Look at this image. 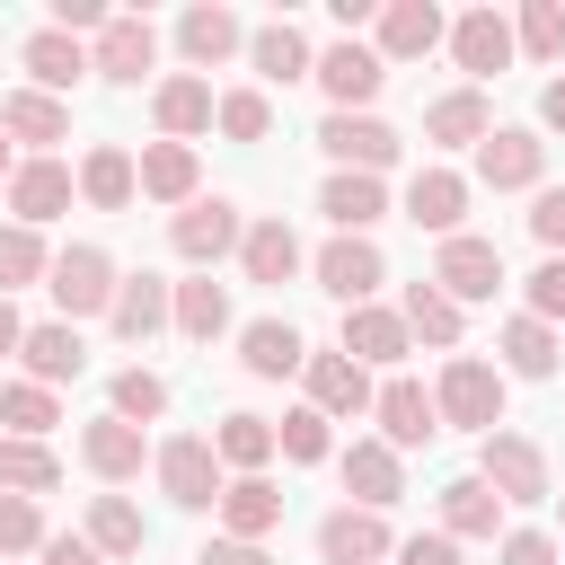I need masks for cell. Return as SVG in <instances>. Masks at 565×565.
<instances>
[{"label": "cell", "mask_w": 565, "mask_h": 565, "mask_svg": "<svg viewBox=\"0 0 565 565\" xmlns=\"http://www.w3.org/2000/svg\"><path fill=\"white\" fill-rule=\"evenodd\" d=\"M274 450H282L291 468H318V459H335V441H327V415H318V406H291V415L274 424Z\"/></svg>", "instance_id": "cell-48"}, {"label": "cell", "mask_w": 565, "mask_h": 565, "mask_svg": "<svg viewBox=\"0 0 565 565\" xmlns=\"http://www.w3.org/2000/svg\"><path fill=\"white\" fill-rule=\"evenodd\" d=\"M115 256L97 247V238H71L62 256H53V274H44V291H53V309H62V327H79V318H106L115 309Z\"/></svg>", "instance_id": "cell-2"}, {"label": "cell", "mask_w": 565, "mask_h": 565, "mask_svg": "<svg viewBox=\"0 0 565 565\" xmlns=\"http://www.w3.org/2000/svg\"><path fill=\"white\" fill-rule=\"evenodd\" d=\"M150 115H159V141H194V132H212V79L168 71V79L150 88Z\"/></svg>", "instance_id": "cell-30"}, {"label": "cell", "mask_w": 565, "mask_h": 565, "mask_svg": "<svg viewBox=\"0 0 565 565\" xmlns=\"http://www.w3.org/2000/svg\"><path fill=\"white\" fill-rule=\"evenodd\" d=\"M309 256H300V238H291V221H247V238H238V274L247 282H291Z\"/></svg>", "instance_id": "cell-38"}, {"label": "cell", "mask_w": 565, "mask_h": 565, "mask_svg": "<svg viewBox=\"0 0 565 565\" xmlns=\"http://www.w3.org/2000/svg\"><path fill=\"white\" fill-rule=\"evenodd\" d=\"M106 415H124V424H159V415H168V380H159L150 362H124L115 388H106Z\"/></svg>", "instance_id": "cell-45"}, {"label": "cell", "mask_w": 565, "mask_h": 565, "mask_svg": "<svg viewBox=\"0 0 565 565\" xmlns=\"http://www.w3.org/2000/svg\"><path fill=\"white\" fill-rule=\"evenodd\" d=\"M53 274V247H44V230H26V221H0V300H18L26 282H44Z\"/></svg>", "instance_id": "cell-43"}, {"label": "cell", "mask_w": 565, "mask_h": 565, "mask_svg": "<svg viewBox=\"0 0 565 565\" xmlns=\"http://www.w3.org/2000/svg\"><path fill=\"white\" fill-rule=\"evenodd\" d=\"M397 539H388V512H362V503H335L318 521V565H388Z\"/></svg>", "instance_id": "cell-17"}, {"label": "cell", "mask_w": 565, "mask_h": 565, "mask_svg": "<svg viewBox=\"0 0 565 565\" xmlns=\"http://www.w3.org/2000/svg\"><path fill=\"white\" fill-rule=\"evenodd\" d=\"M106 327H115L124 344H150V335H168V282H159V274H124V282H115V309H106Z\"/></svg>", "instance_id": "cell-36"}, {"label": "cell", "mask_w": 565, "mask_h": 565, "mask_svg": "<svg viewBox=\"0 0 565 565\" xmlns=\"http://www.w3.org/2000/svg\"><path fill=\"white\" fill-rule=\"evenodd\" d=\"M539 177H547V132H539V124H494V132L477 141V185L521 194V185H539Z\"/></svg>", "instance_id": "cell-9"}, {"label": "cell", "mask_w": 565, "mask_h": 565, "mask_svg": "<svg viewBox=\"0 0 565 565\" xmlns=\"http://www.w3.org/2000/svg\"><path fill=\"white\" fill-rule=\"evenodd\" d=\"M556 503H565V494H556Z\"/></svg>", "instance_id": "cell-60"}, {"label": "cell", "mask_w": 565, "mask_h": 565, "mask_svg": "<svg viewBox=\"0 0 565 565\" xmlns=\"http://www.w3.org/2000/svg\"><path fill=\"white\" fill-rule=\"evenodd\" d=\"M441 35H450V18H441L433 0H380V18H371V53H380L388 71L441 53Z\"/></svg>", "instance_id": "cell-12"}, {"label": "cell", "mask_w": 565, "mask_h": 565, "mask_svg": "<svg viewBox=\"0 0 565 565\" xmlns=\"http://www.w3.org/2000/svg\"><path fill=\"white\" fill-rule=\"evenodd\" d=\"M300 362H309V335L291 318H247L238 327V371L247 380H291Z\"/></svg>", "instance_id": "cell-25"}, {"label": "cell", "mask_w": 565, "mask_h": 565, "mask_svg": "<svg viewBox=\"0 0 565 565\" xmlns=\"http://www.w3.org/2000/svg\"><path fill=\"white\" fill-rule=\"evenodd\" d=\"M521 318H539V327L565 318V256H539V274L521 282Z\"/></svg>", "instance_id": "cell-50"}, {"label": "cell", "mask_w": 565, "mask_h": 565, "mask_svg": "<svg viewBox=\"0 0 565 565\" xmlns=\"http://www.w3.org/2000/svg\"><path fill=\"white\" fill-rule=\"evenodd\" d=\"M406 318L397 309H380V300H362V309H344V335H335V353H353L362 371H397L406 362Z\"/></svg>", "instance_id": "cell-23"}, {"label": "cell", "mask_w": 565, "mask_h": 565, "mask_svg": "<svg viewBox=\"0 0 565 565\" xmlns=\"http://www.w3.org/2000/svg\"><path fill=\"white\" fill-rule=\"evenodd\" d=\"M335 477H344V494H353L362 512H388V503L406 494V459H397L380 433H362L353 450H335Z\"/></svg>", "instance_id": "cell-18"}, {"label": "cell", "mask_w": 565, "mask_h": 565, "mask_svg": "<svg viewBox=\"0 0 565 565\" xmlns=\"http://www.w3.org/2000/svg\"><path fill=\"white\" fill-rule=\"evenodd\" d=\"M53 486H62L53 441H9L0 433V494H53Z\"/></svg>", "instance_id": "cell-44"}, {"label": "cell", "mask_w": 565, "mask_h": 565, "mask_svg": "<svg viewBox=\"0 0 565 565\" xmlns=\"http://www.w3.org/2000/svg\"><path fill=\"white\" fill-rule=\"evenodd\" d=\"M371 415H380V441L406 459V450H424L433 433H441V415H433V388L424 380H406V371H388L380 388H371Z\"/></svg>", "instance_id": "cell-15"}, {"label": "cell", "mask_w": 565, "mask_h": 565, "mask_svg": "<svg viewBox=\"0 0 565 565\" xmlns=\"http://www.w3.org/2000/svg\"><path fill=\"white\" fill-rule=\"evenodd\" d=\"M79 459H88V477L132 486V477H141V459H150V433H141V424H124V415H97V424H79Z\"/></svg>", "instance_id": "cell-24"}, {"label": "cell", "mask_w": 565, "mask_h": 565, "mask_svg": "<svg viewBox=\"0 0 565 565\" xmlns=\"http://www.w3.org/2000/svg\"><path fill=\"white\" fill-rule=\"evenodd\" d=\"M397 318H406V335H415V344H433V353H450V344H459V327H468V309H459V300H441V291H433V274H424V282H406Z\"/></svg>", "instance_id": "cell-40"}, {"label": "cell", "mask_w": 565, "mask_h": 565, "mask_svg": "<svg viewBox=\"0 0 565 565\" xmlns=\"http://www.w3.org/2000/svg\"><path fill=\"white\" fill-rule=\"evenodd\" d=\"M0 132L9 141H35V159H53V141H71V106L44 97V88H9L0 97Z\"/></svg>", "instance_id": "cell-31"}, {"label": "cell", "mask_w": 565, "mask_h": 565, "mask_svg": "<svg viewBox=\"0 0 565 565\" xmlns=\"http://www.w3.org/2000/svg\"><path fill=\"white\" fill-rule=\"evenodd\" d=\"M238 238H247V221H238L230 194H194L185 212H168V247H177L194 274H212L221 256H238Z\"/></svg>", "instance_id": "cell-6"}, {"label": "cell", "mask_w": 565, "mask_h": 565, "mask_svg": "<svg viewBox=\"0 0 565 565\" xmlns=\"http://www.w3.org/2000/svg\"><path fill=\"white\" fill-rule=\"evenodd\" d=\"M530 238H539L547 256H565V185H539V194H530Z\"/></svg>", "instance_id": "cell-51"}, {"label": "cell", "mask_w": 565, "mask_h": 565, "mask_svg": "<svg viewBox=\"0 0 565 565\" xmlns=\"http://www.w3.org/2000/svg\"><path fill=\"white\" fill-rule=\"evenodd\" d=\"M371 18H380V9H371V0H335V26H344V35H362V26H371Z\"/></svg>", "instance_id": "cell-58"}, {"label": "cell", "mask_w": 565, "mask_h": 565, "mask_svg": "<svg viewBox=\"0 0 565 565\" xmlns=\"http://www.w3.org/2000/svg\"><path fill=\"white\" fill-rule=\"evenodd\" d=\"M71 177H79V203H88V212H124V203L141 194V168H132V150H124V141H97Z\"/></svg>", "instance_id": "cell-32"}, {"label": "cell", "mask_w": 565, "mask_h": 565, "mask_svg": "<svg viewBox=\"0 0 565 565\" xmlns=\"http://www.w3.org/2000/svg\"><path fill=\"white\" fill-rule=\"evenodd\" d=\"M503 530V494L468 468V477H450L441 486V539H494Z\"/></svg>", "instance_id": "cell-37"}, {"label": "cell", "mask_w": 565, "mask_h": 565, "mask_svg": "<svg viewBox=\"0 0 565 565\" xmlns=\"http://www.w3.org/2000/svg\"><path fill=\"white\" fill-rule=\"evenodd\" d=\"M309 62H318V44H309L291 18L247 26V71H256V88H291V79H309Z\"/></svg>", "instance_id": "cell-21"}, {"label": "cell", "mask_w": 565, "mask_h": 565, "mask_svg": "<svg viewBox=\"0 0 565 565\" xmlns=\"http://www.w3.org/2000/svg\"><path fill=\"white\" fill-rule=\"evenodd\" d=\"M494 371L503 380H556V362H565V335L556 327H539V318H503V335H494Z\"/></svg>", "instance_id": "cell-35"}, {"label": "cell", "mask_w": 565, "mask_h": 565, "mask_svg": "<svg viewBox=\"0 0 565 565\" xmlns=\"http://www.w3.org/2000/svg\"><path fill=\"white\" fill-rule=\"evenodd\" d=\"M212 512H221V539H256V547H265L274 521H282V486H274V477H230Z\"/></svg>", "instance_id": "cell-29"}, {"label": "cell", "mask_w": 565, "mask_h": 565, "mask_svg": "<svg viewBox=\"0 0 565 565\" xmlns=\"http://www.w3.org/2000/svg\"><path fill=\"white\" fill-rule=\"evenodd\" d=\"M397 565H459V539H441V530H415V539H397Z\"/></svg>", "instance_id": "cell-53"}, {"label": "cell", "mask_w": 565, "mask_h": 565, "mask_svg": "<svg viewBox=\"0 0 565 565\" xmlns=\"http://www.w3.org/2000/svg\"><path fill=\"white\" fill-rule=\"evenodd\" d=\"M477 477L503 494V503H547L556 486H547V450L530 441V433H486L477 441Z\"/></svg>", "instance_id": "cell-7"}, {"label": "cell", "mask_w": 565, "mask_h": 565, "mask_svg": "<svg viewBox=\"0 0 565 565\" xmlns=\"http://www.w3.org/2000/svg\"><path fill=\"white\" fill-rule=\"evenodd\" d=\"M26 344V318H18V300H0V362Z\"/></svg>", "instance_id": "cell-57"}, {"label": "cell", "mask_w": 565, "mask_h": 565, "mask_svg": "<svg viewBox=\"0 0 565 565\" xmlns=\"http://www.w3.org/2000/svg\"><path fill=\"white\" fill-rule=\"evenodd\" d=\"M62 424V397L53 388H35V380H0V433L9 441H44Z\"/></svg>", "instance_id": "cell-42"}, {"label": "cell", "mask_w": 565, "mask_h": 565, "mask_svg": "<svg viewBox=\"0 0 565 565\" xmlns=\"http://www.w3.org/2000/svg\"><path fill=\"white\" fill-rule=\"evenodd\" d=\"M503 388H512V380H503L494 362H477V353H450V362H441V380H433V415L486 441V433H503Z\"/></svg>", "instance_id": "cell-1"}, {"label": "cell", "mask_w": 565, "mask_h": 565, "mask_svg": "<svg viewBox=\"0 0 565 565\" xmlns=\"http://www.w3.org/2000/svg\"><path fill=\"white\" fill-rule=\"evenodd\" d=\"M177 53H185V71L203 79V71H221V62H238L247 53V18L238 9H221V0H194L185 18H177Z\"/></svg>", "instance_id": "cell-16"}, {"label": "cell", "mask_w": 565, "mask_h": 565, "mask_svg": "<svg viewBox=\"0 0 565 565\" xmlns=\"http://www.w3.org/2000/svg\"><path fill=\"white\" fill-rule=\"evenodd\" d=\"M309 79L327 88V115H371V97L388 88V62H380L362 35H335V44L309 62Z\"/></svg>", "instance_id": "cell-5"}, {"label": "cell", "mask_w": 565, "mask_h": 565, "mask_svg": "<svg viewBox=\"0 0 565 565\" xmlns=\"http://www.w3.org/2000/svg\"><path fill=\"white\" fill-rule=\"evenodd\" d=\"M406 221L433 230V238H459V221H468V177H459V168H415V185H406Z\"/></svg>", "instance_id": "cell-28"}, {"label": "cell", "mask_w": 565, "mask_h": 565, "mask_svg": "<svg viewBox=\"0 0 565 565\" xmlns=\"http://www.w3.org/2000/svg\"><path fill=\"white\" fill-rule=\"evenodd\" d=\"M0 194H9V221H26V230H44V221H62V212H71V194H79V177H71L62 159H18V177H9Z\"/></svg>", "instance_id": "cell-19"}, {"label": "cell", "mask_w": 565, "mask_h": 565, "mask_svg": "<svg viewBox=\"0 0 565 565\" xmlns=\"http://www.w3.org/2000/svg\"><path fill=\"white\" fill-rule=\"evenodd\" d=\"M212 124H221L230 141H265V132H274V97H265V88H221V97H212Z\"/></svg>", "instance_id": "cell-47"}, {"label": "cell", "mask_w": 565, "mask_h": 565, "mask_svg": "<svg viewBox=\"0 0 565 565\" xmlns=\"http://www.w3.org/2000/svg\"><path fill=\"white\" fill-rule=\"evenodd\" d=\"M486 132H494V97H486V88H468V79H459V88H441V97L424 106V141H433V150H477Z\"/></svg>", "instance_id": "cell-22"}, {"label": "cell", "mask_w": 565, "mask_h": 565, "mask_svg": "<svg viewBox=\"0 0 565 565\" xmlns=\"http://www.w3.org/2000/svg\"><path fill=\"white\" fill-rule=\"evenodd\" d=\"M79 539H88L106 565H124V556H141V547H150V521H141V503H124V494H97Z\"/></svg>", "instance_id": "cell-39"}, {"label": "cell", "mask_w": 565, "mask_h": 565, "mask_svg": "<svg viewBox=\"0 0 565 565\" xmlns=\"http://www.w3.org/2000/svg\"><path fill=\"white\" fill-rule=\"evenodd\" d=\"M318 212L335 221V238H371V230L388 221V185H380V177H344V168H335V177L318 185Z\"/></svg>", "instance_id": "cell-27"}, {"label": "cell", "mask_w": 565, "mask_h": 565, "mask_svg": "<svg viewBox=\"0 0 565 565\" xmlns=\"http://www.w3.org/2000/svg\"><path fill=\"white\" fill-rule=\"evenodd\" d=\"M88 71H97L106 88H141V79L159 71V26H150L141 9H115V18L88 35Z\"/></svg>", "instance_id": "cell-4"}, {"label": "cell", "mask_w": 565, "mask_h": 565, "mask_svg": "<svg viewBox=\"0 0 565 565\" xmlns=\"http://www.w3.org/2000/svg\"><path fill=\"white\" fill-rule=\"evenodd\" d=\"M212 459H221L230 477H265V459H274V424H265V415H221V424H212Z\"/></svg>", "instance_id": "cell-41"}, {"label": "cell", "mask_w": 565, "mask_h": 565, "mask_svg": "<svg viewBox=\"0 0 565 565\" xmlns=\"http://www.w3.org/2000/svg\"><path fill=\"white\" fill-rule=\"evenodd\" d=\"M168 327H177L185 344H212V335H230V282H212V274H194V282H168Z\"/></svg>", "instance_id": "cell-33"}, {"label": "cell", "mask_w": 565, "mask_h": 565, "mask_svg": "<svg viewBox=\"0 0 565 565\" xmlns=\"http://www.w3.org/2000/svg\"><path fill=\"white\" fill-rule=\"evenodd\" d=\"M132 168H141V194H150V203H177V212H185V203L203 194V159H194V141H141Z\"/></svg>", "instance_id": "cell-26"}, {"label": "cell", "mask_w": 565, "mask_h": 565, "mask_svg": "<svg viewBox=\"0 0 565 565\" xmlns=\"http://www.w3.org/2000/svg\"><path fill=\"white\" fill-rule=\"evenodd\" d=\"M9 177H18V150H9V132H0V185H9Z\"/></svg>", "instance_id": "cell-59"}, {"label": "cell", "mask_w": 565, "mask_h": 565, "mask_svg": "<svg viewBox=\"0 0 565 565\" xmlns=\"http://www.w3.org/2000/svg\"><path fill=\"white\" fill-rule=\"evenodd\" d=\"M194 565H274V556H265L256 539H212V547H203Z\"/></svg>", "instance_id": "cell-54"}, {"label": "cell", "mask_w": 565, "mask_h": 565, "mask_svg": "<svg viewBox=\"0 0 565 565\" xmlns=\"http://www.w3.org/2000/svg\"><path fill=\"white\" fill-rule=\"evenodd\" d=\"M512 53H530V62H565V0H521V18H512Z\"/></svg>", "instance_id": "cell-46"}, {"label": "cell", "mask_w": 565, "mask_h": 565, "mask_svg": "<svg viewBox=\"0 0 565 565\" xmlns=\"http://www.w3.org/2000/svg\"><path fill=\"white\" fill-rule=\"evenodd\" d=\"M433 291L441 300H494L503 291V247L494 238H477V230H459V238H441V256H433Z\"/></svg>", "instance_id": "cell-11"}, {"label": "cell", "mask_w": 565, "mask_h": 565, "mask_svg": "<svg viewBox=\"0 0 565 565\" xmlns=\"http://www.w3.org/2000/svg\"><path fill=\"white\" fill-rule=\"evenodd\" d=\"M35 556H44V565H106V556H97V547H88V539H44V547H35Z\"/></svg>", "instance_id": "cell-55"}, {"label": "cell", "mask_w": 565, "mask_h": 565, "mask_svg": "<svg viewBox=\"0 0 565 565\" xmlns=\"http://www.w3.org/2000/svg\"><path fill=\"white\" fill-rule=\"evenodd\" d=\"M150 468H159V494H168L177 512H212L221 486H230V468L212 459V433H168V441L150 450Z\"/></svg>", "instance_id": "cell-3"}, {"label": "cell", "mask_w": 565, "mask_h": 565, "mask_svg": "<svg viewBox=\"0 0 565 565\" xmlns=\"http://www.w3.org/2000/svg\"><path fill=\"white\" fill-rule=\"evenodd\" d=\"M300 388H309L300 406H318L327 424H353V415H371V371H362L353 353H335V344L300 362Z\"/></svg>", "instance_id": "cell-14"}, {"label": "cell", "mask_w": 565, "mask_h": 565, "mask_svg": "<svg viewBox=\"0 0 565 565\" xmlns=\"http://www.w3.org/2000/svg\"><path fill=\"white\" fill-rule=\"evenodd\" d=\"M318 150H327L344 177H388L406 141H397V124H380V115H327V124H318Z\"/></svg>", "instance_id": "cell-8"}, {"label": "cell", "mask_w": 565, "mask_h": 565, "mask_svg": "<svg viewBox=\"0 0 565 565\" xmlns=\"http://www.w3.org/2000/svg\"><path fill=\"white\" fill-rule=\"evenodd\" d=\"M494 565H565V547L547 530H503L494 539Z\"/></svg>", "instance_id": "cell-52"}, {"label": "cell", "mask_w": 565, "mask_h": 565, "mask_svg": "<svg viewBox=\"0 0 565 565\" xmlns=\"http://www.w3.org/2000/svg\"><path fill=\"white\" fill-rule=\"evenodd\" d=\"M441 44H450V62L468 71V88H486L494 71H512V62H521V53H512V18H503V9H459Z\"/></svg>", "instance_id": "cell-13"}, {"label": "cell", "mask_w": 565, "mask_h": 565, "mask_svg": "<svg viewBox=\"0 0 565 565\" xmlns=\"http://www.w3.org/2000/svg\"><path fill=\"white\" fill-rule=\"evenodd\" d=\"M309 274H318V291H327V300L362 309V300H380V282H388V256H380V238H327V247L309 256Z\"/></svg>", "instance_id": "cell-10"}, {"label": "cell", "mask_w": 565, "mask_h": 565, "mask_svg": "<svg viewBox=\"0 0 565 565\" xmlns=\"http://www.w3.org/2000/svg\"><path fill=\"white\" fill-rule=\"evenodd\" d=\"M53 530H44V503L35 494H0V556H35Z\"/></svg>", "instance_id": "cell-49"}, {"label": "cell", "mask_w": 565, "mask_h": 565, "mask_svg": "<svg viewBox=\"0 0 565 565\" xmlns=\"http://www.w3.org/2000/svg\"><path fill=\"white\" fill-rule=\"evenodd\" d=\"M539 132H565V71L539 88Z\"/></svg>", "instance_id": "cell-56"}, {"label": "cell", "mask_w": 565, "mask_h": 565, "mask_svg": "<svg viewBox=\"0 0 565 565\" xmlns=\"http://www.w3.org/2000/svg\"><path fill=\"white\" fill-rule=\"evenodd\" d=\"M18 62H26V88H44V97H62V106H71V88L88 79V44L62 35V26H35V35L18 44Z\"/></svg>", "instance_id": "cell-20"}, {"label": "cell", "mask_w": 565, "mask_h": 565, "mask_svg": "<svg viewBox=\"0 0 565 565\" xmlns=\"http://www.w3.org/2000/svg\"><path fill=\"white\" fill-rule=\"evenodd\" d=\"M18 362H26V380H35V388H62V380H79V371H88V344H79V327L44 318V327H26Z\"/></svg>", "instance_id": "cell-34"}]
</instances>
